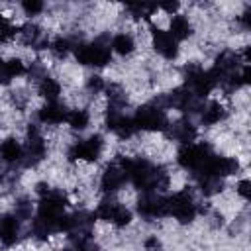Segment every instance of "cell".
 Wrapping results in <instances>:
<instances>
[{"label":"cell","instance_id":"1","mask_svg":"<svg viewBox=\"0 0 251 251\" xmlns=\"http://www.w3.org/2000/svg\"><path fill=\"white\" fill-rule=\"evenodd\" d=\"M151 45L167 61H173L178 57V43L169 35L167 29H161V27L153 29L151 31Z\"/></svg>","mask_w":251,"mask_h":251},{"label":"cell","instance_id":"2","mask_svg":"<svg viewBox=\"0 0 251 251\" xmlns=\"http://www.w3.org/2000/svg\"><path fill=\"white\" fill-rule=\"evenodd\" d=\"M67 108L57 104V102H47L45 106H41L37 110V120L45 126H59L67 120Z\"/></svg>","mask_w":251,"mask_h":251},{"label":"cell","instance_id":"3","mask_svg":"<svg viewBox=\"0 0 251 251\" xmlns=\"http://www.w3.org/2000/svg\"><path fill=\"white\" fill-rule=\"evenodd\" d=\"M20 233V222L14 214H2L0 216V243L14 245L18 241Z\"/></svg>","mask_w":251,"mask_h":251},{"label":"cell","instance_id":"4","mask_svg":"<svg viewBox=\"0 0 251 251\" xmlns=\"http://www.w3.org/2000/svg\"><path fill=\"white\" fill-rule=\"evenodd\" d=\"M192 33V25H190V20L186 16H180V14H175L171 16L169 20V35L178 43L182 39H188Z\"/></svg>","mask_w":251,"mask_h":251},{"label":"cell","instance_id":"5","mask_svg":"<svg viewBox=\"0 0 251 251\" xmlns=\"http://www.w3.org/2000/svg\"><path fill=\"white\" fill-rule=\"evenodd\" d=\"M24 157V147L14 137H6L0 141V159L4 163H18Z\"/></svg>","mask_w":251,"mask_h":251},{"label":"cell","instance_id":"6","mask_svg":"<svg viewBox=\"0 0 251 251\" xmlns=\"http://www.w3.org/2000/svg\"><path fill=\"white\" fill-rule=\"evenodd\" d=\"M112 51L122 55V57H129L135 51V39L131 33H118L112 39Z\"/></svg>","mask_w":251,"mask_h":251},{"label":"cell","instance_id":"7","mask_svg":"<svg viewBox=\"0 0 251 251\" xmlns=\"http://www.w3.org/2000/svg\"><path fill=\"white\" fill-rule=\"evenodd\" d=\"M226 114L227 112H226L224 104L218 102V100H214V102H210L204 108V112H202V124H206V126H218L226 118Z\"/></svg>","mask_w":251,"mask_h":251},{"label":"cell","instance_id":"8","mask_svg":"<svg viewBox=\"0 0 251 251\" xmlns=\"http://www.w3.org/2000/svg\"><path fill=\"white\" fill-rule=\"evenodd\" d=\"M37 92L47 102H57V98L61 96V84L51 76H43L39 80V84H37Z\"/></svg>","mask_w":251,"mask_h":251},{"label":"cell","instance_id":"9","mask_svg":"<svg viewBox=\"0 0 251 251\" xmlns=\"http://www.w3.org/2000/svg\"><path fill=\"white\" fill-rule=\"evenodd\" d=\"M90 112H86V110H82V108H75V110H71L69 114H67V126L71 127V129H78V131H82V129H86L88 126H90Z\"/></svg>","mask_w":251,"mask_h":251},{"label":"cell","instance_id":"10","mask_svg":"<svg viewBox=\"0 0 251 251\" xmlns=\"http://www.w3.org/2000/svg\"><path fill=\"white\" fill-rule=\"evenodd\" d=\"M43 2H39V0H25V2H22V10L25 12V16H37V14H41L43 12Z\"/></svg>","mask_w":251,"mask_h":251},{"label":"cell","instance_id":"11","mask_svg":"<svg viewBox=\"0 0 251 251\" xmlns=\"http://www.w3.org/2000/svg\"><path fill=\"white\" fill-rule=\"evenodd\" d=\"M249 194H251V190H249V180L247 178H241V180H237L235 182V196H239L241 200H249Z\"/></svg>","mask_w":251,"mask_h":251}]
</instances>
